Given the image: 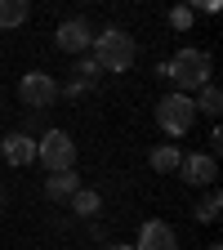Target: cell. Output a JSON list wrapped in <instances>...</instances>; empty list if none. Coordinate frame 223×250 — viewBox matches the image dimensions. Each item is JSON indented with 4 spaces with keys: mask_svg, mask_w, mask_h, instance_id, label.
Masks as SVG:
<instances>
[{
    "mask_svg": "<svg viewBox=\"0 0 223 250\" xmlns=\"http://www.w3.org/2000/svg\"><path fill=\"white\" fill-rule=\"evenodd\" d=\"M156 72H161L165 81H174V94H187V99H192L201 85H210V54L197 49V45H187L170 62H161Z\"/></svg>",
    "mask_w": 223,
    "mask_h": 250,
    "instance_id": "6da1fadb",
    "label": "cell"
},
{
    "mask_svg": "<svg viewBox=\"0 0 223 250\" xmlns=\"http://www.w3.org/2000/svg\"><path fill=\"white\" fill-rule=\"evenodd\" d=\"M219 206H223V197L210 188V192H205V197L192 206V219H197V224H214V219H219Z\"/></svg>",
    "mask_w": 223,
    "mask_h": 250,
    "instance_id": "9a60e30c",
    "label": "cell"
},
{
    "mask_svg": "<svg viewBox=\"0 0 223 250\" xmlns=\"http://www.w3.org/2000/svg\"><path fill=\"white\" fill-rule=\"evenodd\" d=\"M99 250H134V246H125V241H103Z\"/></svg>",
    "mask_w": 223,
    "mask_h": 250,
    "instance_id": "ac0fdd59",
    "label": "cell"
},
{
    "mask_svg": "<svg viewBox=\"0 0 223 250\" xmlns=\"http://www.w3.org/2000/svg\"><path fill=\"white\" fill-rule=\"evenodd\" d=\"M192 107H197V112H205V116H219V112H223V94H219V85H214V81L197 89V99H192Z\"/></svg>",
    "mask_w": 223,
    "mask_h": 250,
    "instance_id": "5bb4252c",
    "label": "cell"
},
{
    "mask_svg": "<svg viewBox=\"0 0 223 250\" xmlns=\"http://www.w3.org/2000/svg\"><path fill=\"white\" fill-rule=\"evenodd\" d=\"M27 18H31V5H27V0H0V31L22 27Z\"/></svg>",
    "mask_w": 223,
    "mask_h": 250,
    "instance_id": "4fadbf2b",
    "label": "cell"
},
{
    "mask_svg": "<svg viewBox=\"0 0 223 250\" xmlns=\"http://www.w3.org/2000/svg\"><path fill=\"white\" fill-rule=\"evenodd\" d=\"M36 161H41L49 174L76 170V143H72V134H67V130H45V134L36 139Z\"/></svg>",
    "mask_w": 223,
    "mask_h": 250,
    "instance_id": "3957f363",
    "label": "cell"
},
{
    "mask_svg": "<svg viewBox=\"0 0 223 250\" xmlns=\"http://www.w3.org/2000/svg\"><path fill=\"white\" fill-rule=\"evenodd\" d=\"M179 161H183V152H179L174 143H156V147L147 152V166H152L156 174H174V170H179Z\"/></svg>",
    "mask_w": 223,
    "mask_h": 250,
    "instance_id": "7c38bea8",
    "label": "cell"
},
{
    "mask_svg": "<svg viewBox=\"0 0 223 250\" xmlns=\"http://www.w3.org/2000/svg\"><path fill=\"white\" fill-rule=\"evenodd\" d=\"M94 76H99V62H94L89 54H81L76 67H72V81L58 85V94H85V85H94Z\"/></svg>",
    "mask_w": 223,
    "mask_h": 250,
    "instance_id": "8fae6325",
    "label": "cell"
},
{
    "mask_svg": "<svg viewBox=\"0 0 223 250\" xmlns=\"http://www.w3.org/2000/svg\"><path fill=\"white\" fill-rule=\"evenodd\" d=\"M134 250H179V237H174L170 224H161V219H147L143 232H139V241H134Z\"/></svg>",
    "mask_w": 223,
    "mask_h": 250,
    "instance_id": "9c48e42d",
    "label": "cell"
},
{
    "mask_svg": "<svg viewBox=\"0 0 223 250\" xmlns=\"http://www.w3.org/2000/svg\"><path fill=\"white\" fill-rule=\"evenodd\" d=\"M18 99H22V107H31V112H45V107L58 99V81H54L49 72H27V76L18 81Z\"/></svg>",
    "mask_w": 223,
    "mask_h": 250,
    "instance_id": "5b68a950",
    "label": "cell"
},
{
    "mask_svg": "<svg viewBox=\"0 0 223 250\" xmlns=\"http://www.w3.org/2000/svg\"><path fill=\"white\" fill-rule=\"evenodd\" d=\"M94 62H99V72H130L134 67V36L130 31H121V27H103V31H94Z\"/></svg>",
    "mask_w": 223,
    "mask_h": 250,
    "instance_id": "7a4b0ae2",
    "label": "cell"
},
{
    "mask_svg": "<svg viewBox=\"0 0 223 250\" xmlns=\"http://www.w3.org/2000/svg\"><path fill=\"white\" fill-rule=\"evenodd\" d=\"M192 121H197V107H192L187 94H165V99L156 103V125H161V134H170V139H183L192 130Z\"/></svg>",
    "mask_w": 223,
    "mask_h": 250,
    "instance_id": "277c9868",
    "label": "cell"
},
{
    "mask_svg": "<svg viewBox=\"0 0 223 250\" xmlns=\"http://www.w3.org/2000/svg\"><path fill=\"white\" fill-rule=\"evenodd\" d=\"M170 22H174L179 31H187V27H192V9H187V5H179V9L170 14Z\"/></svg>",
    "mask_w": 223,
    "mask_h": 250,
    "instance_id": "e0dca14e",
    "label": "cell"
},
{
    "mask_svg": "<svg viewBox=\"0 0 223 250\" xmlns=\"http://www.w3.org/2000/svg\"><path fill=\"white\" fill-rule=\"evenodd\" d=\"M0 156H5L14 170H22V166H31V161H36V139H31L27 130H14V134H5V139H0Z\"/></svg>",
    "mask_w": 223,
    "mask_h": 250,
    "instance_id": "ba28073f",
    "label": "cell"
},
{
    "mask_svg": "<svg viewBox=\"0 0 223 250\" xmlns=\"http://www.w3.org/2000/svg\"><path fill=\"white\" fill-rule=\"evenodd\" d=\"M0 206H5V192H0Z\"/></svg>",
    "mask_w": 223,
    "mask_h": 250,
    "instance_id": "d6986e66",
    "label": "cell"
},
{
    "mask_svg": "<svg viewBox=\"0 0 223 250\" xmlns=\"http://www.w3.org/2000/svg\"><path fill=\"white\" fill-rule=\"evenodd\" d=\"M210 250H223V246H210Z\"/></svg>",
    "mask_w": 223,
    "mask_h": 250,
    "instance_id": "ffe728a7",
    "label": "cell"
},
{
    "mask_svg": "<svg viewBox=\"0 0 223 250\" xmlns=\"http://www.w3.org/2000/svg\"><path fill=\"white\" fill-rule=\"evenodd\" d=\"M179 179L192 183V188H210L219 179V161H214L210 152H187L183 161H179Z\"/></svg>",
    "mask_w": 223,
    "mask_h": 250,
    "instance_id": "52a82bcc",
    "label": "cell"
},
{
    "mask_svg": "<svg viewBox=\"0 0 223 250\" xmlns=\"http://www.w3.org/2000/svg\"><path fill=\"white\" fill-rule=\"evenodd\" d=\"M99 206H103V197L94 192V188H81V192L72 197V210H76V214H85V219H89V214H99Z\"/></svg>",
    "mask_w": 223,
    "mask_h": 250,
    "instance_id": "2e32d148",
    "label": "cell"
},
{
    "mask_svg": "<svg viewBox=\"0 0 223 250\" xmlns=\"http://www.w3.org/2000/svg\"><path fill=\"white\" fill-rule=\"evenodd\" d=\"M76 192H81V174L76 170H58V174L45 179V197L49 201H72Z\"/></svg>",
    "mask_w": 223,
    "mask_h": 250,
    "instance_id": "30bf717a",
    "label": "cell"
},
{
    "mask_svg": "<svg viewBox=\"0 0 223 250\" xmlns=\"http://www.w3.org/2000/svg\"><path fill=\"white\" fill-rule=\"evenodd\" d=\"M54 45L62 49V54H89V45H94V27H89V18H67V22H58V31H54Z\"/></svg>",
    "mask_w": 223,
    "mask_h": 250,
    "instance_id": "8992f818",
    "label": "cell"
}]
</instances>
